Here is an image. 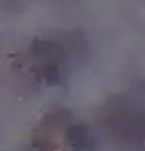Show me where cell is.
I'll list each match as a JSON object with an SVG mask.
<instances>
[]
</instances>
